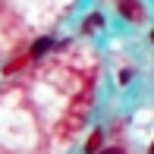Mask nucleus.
I'll list each match as a JSON object with an SVG mask.
<instances>
[{
    "instance_id": "nucleus-6",
    "label": "nucleus",
    "mask_w": 154,
    "mask_h": 154,
    "mask_svg": "<svg viewBox=\"0 0 154 154\" xmlns=\"http://www.w3.org/2000/svg\"><path fill=\"white\" fill-rule=\"evenodd\" d=\"M151 154H154V145H151Z\"/></svg>"
},
{
    "instance_id": "nucleus-5",
    "label": "nucleus",
    "mask_w": 154,
    "mask_h": 154,
    "mask_svg": "<svg viewBox=\"0 0 154 154\" xmlns=\"http://www.w3.org/2000/svg\"><path fill=\"white\" fill-rule=\"evenodd\" d=\"M151 41H154V32H151Z\"/></svg>"
},
{
    "instance_id": "nucleus-1",
    "label": "nucleus",
    "mask_w": 154,
    "mask_h": 154,
    "mask_svg": "<svg viewBox=\"0 0 154 154\" xmlns=\"http://www.w3.org/2000/svg\"><path fill=\"white\" fill-rule=\"evenodd\" d=\"M51 47H54L51 38H38V41H35V47H32V54H35V57H41V54H47Z\"/></svg>"
},
{
    "instance_id": "nucleus-3",
    "label": "nucleus",
    "mask_w": 154,
    "mask_h": 154,
    "mask_svg": "<svg viewBox=\"0 0 154 154\" xmlns=\"http://www.w3.org/2000/svg\"><path fill=\"white\" fill-rule=\"evenodd\" d=\"M101 22H104V19L97 16V13H94V16H88V22H85V32H94V29H101Z\"/></svg>"
},
{
    "instance_id": "nucleus-2",
    "label": "nucleus",
    "mask_w": 154,
    "mask_h": 154,
    "mask_svg": "<svg viewBox=\"0 0 154 154\" xmlns=\"http://www.w3.org/2000/svg\"><path fill=\"white\" fill-rule=\"evenodd\" d=\"M101 142H104V132H91V138H88V145H85V151H88V154H94V151H101Z\"/></svg>"
},
{
    "instance_id": "nucleus-4",
    "label": "nucleus",
    "mask_w": 154,
    "mask_h": 154,
    "mask_svg": "<svg viewBox=\"0 0 154 154\" xmlns=\"http://www.w3.org/2000/svg\"><path fill=\"white\" fill-rule=\"evenodd\" d=\"M101 154H126L123 148H107V151H101Z\"/></svg>"
}]
</instances>
